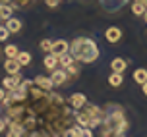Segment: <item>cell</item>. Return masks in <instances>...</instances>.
Listing matches in <instances>:
<instances>
[{"mask_svg": "<svg viewBox=\"0 0 147 137\" xmlns=\"http://www.w3.org/2000/svg\"><path fill=\"white\" fill-rule=\"evenodd\" d=\"M66 72H68V75H78V72H80V70H78V66H76V62H74V64H70L66 68Z\"/></svg>", "mask_w": 147, "mask_h": 137, "instance_id": "cell-26", "label": "cell"}, {"mask_svg": "<svg viewBox=\"0 0 147 137\" xmlns=\"http://www.w3.org/2000/svg\"><path fill=\"white\" fill-rule=\"evenodd\" d=\"M45 2H47V6H49V8H56L60 4V0H45Z\"/></svg>", "mask_w": 147, "mask_h": 137, "instance_id": "cell-27", "label": "cell"}, {"mask_svg": "<svg viewBox=\"0 0 147 137\" xmlns=\"http://www.w3.org/2000/svg\"><path fill=\"white\" fill-rule=\"evenodd\" d=\"M20 83H22V75H20V72H18V73H10L8 77L2 79V87L8 89V91H10V89H14V87H18Z\"/></svg>", "mask_w": 147, "mask_h": 137, "instance_id": "cell-6", "label": "cell"}, {"mask_svg": "<svg viewBox=\"0 0 147 137\" xmlns=\"http://www.w3.org/2000/svg\"><path fill=\"white\" fill-rule=\"evenodd\" d=\"M105 39L109 41V43H118L120 39H122V31H120V27H109L107 31H105Z\"/></svg>", "mask_w": 147, "mask_h": 137, "instance_id": "cell-8", "label": "cell"}, {"mask_svg": "<svg viewBox=\"0 0 147 137\" xmlns=\"http://www.w3.org/2000/svg\"><path fill=\"white\" fill-rule=\"evenodd\" d=\"M83 110H85L87 116H89V128L101 126V122H103V108H99V106L91 104V102H85V104H83Z\"/></svg>", "mask_w": 147, "mask_h": 137, "instance_id": "cell-4", "label": "cell"}, {"mask_svg": "<svg viewBox=\"0 0 147 137\" xmlns=\"http://www.w3.org/2000/svg\"><path fill=\"white\" fill-rule=\"evenodd\" d=\"M126 66H128V62H126V60H122V58H114V60L110 62V68H112V72H124Z\"/></svg>", "mask_w": 147, "mask_h": 137, "instance_id": "cell-19", "label": "cell"}, {"mask_svg": "<svg viewBox=\"0 0 147 137\" xmlns=\"http://www.w3.org/2000/svg\"><path fill=\"white\" fill-rule=\"evenodd\" d=\"M8 128V122H6V118H0V133Z\"/></svg>", "mask_w": 147, "mask_h": 137, "instance_id": "cell-28", "label": "cell"}, {"mask_svg": "<svg viewBox=\"0 0 147 137\" xmlns=\"http://www.w3.org/2000/svg\"><path fill=\"white\" fill-rule=\"evenodd\" d=\"M6 27L10 33H18L20 29H22V21L18 19V17H8L6 19Z\"/></svg>", "mask_w": 147, "mask_h": 137, "instance_id": "cell-15", "label": "cell"}, {"mask_svg": "<svg viewBox=\"0 0 147 137\" xmlns=\"http://www.w3.org/2000/svg\"><path fill=\"white\" fill-rule=\"evenodd\" d=\"M16 60H18V62H20L22 66H27V64L31 62V54H29V52H18Z\"/></svg>", "mask_w": 147, "mask_h": 137, "instance_id": "cell-22", "label": "cell"}, {"mask_svg": "<svg viewBox=\"0 0 147 137\" xmlns=\"http://www.w3.org/2000/svg\"><path fill=\"white\" fill-rule=\"evenodd\" d=\"M20 68H22V64H20L16 58H8L6 62H4V70H6L8 73H18Z\"/></svg>", "mask_w": 147, "mask_h": 137, "instance_id": "cell-11", "label": "cell"}, {"mask_svg": "<svg viewBox=\"0 0 147 137\" xmlns=\"http://www.w3.org/2000/svg\"><path fill=\"white\" fill-rule=\"evenodd\" d=\"M0 2H6V4H12L14 10H27L35 4L37 0H0Z\"/></svg>", "mask_w": 147, "mask_h": 137, "instance_id": "cell-9", "label": "cell"}, {"mask_svg": "<svg viewBox=\"0 0 147 137\" xmlns=\"http://www.w3.org/2000/svg\"><path fill=\"white\" fill-rule=\"evenodd\" d=\"M33 81H35V85H39L41 89H52V87H54L52 79L51 77H45V75H37Z\"/></svg>", "mask_w": 147, "mask_h": 137, "instance_id": "cell-13", "label": "cell"}, {"mask_svg": "<svg viewBox=\"0 0 147 137\" xmlns=\"http://www.w3.org/2000/svg\"><path fill=\"white\" fill-rule=\"evenodd\" d=\"M68 102H70V106H72L74 110H80V108H83V104L87 102V97L83 93H74Z\"/></svg>", "mask_w": 147, "mask_h": 137, "instance_id": "cell-7", "label": "cell"}, {"mask_svg": "<svg viewBox=\"0 0 147 137\" xmlns=\"http://www.w3.org/2000/svg\"><path fill=\"white\" fill-rule=\"evenodd\" d=\"M143 19H145V21H147V12H145V14H143Z\"/></svg>", "mask_w": 147, "mask_h": 137, "instance_id": "cell-31", "label": "cell"}, {"mask_svg": "<svg viewBox=\"0 0 147 137\" xmlns=\"http://www.w3.org/2000/svg\"><path fill=\"white\" fill-rule=\"evenodd\" d=\"M4 95H6V91H4V89L0 87V102H2V99H4Z\"/></svg>", "mask_w": 147, "mask_h": 137, "instance_id": "cell-29", "label": "cell"}, {"mask_svg": "<svg viewBox=\"0 0 147 137\" xmlns=\"http://www.w3.org/2000/svg\"><path fill=\"white\" fill-rule=\"evenodd\" d=\"M52 43H54V41H51V39L41 41V50H43V52H51L52 50Z\"/></svg>", "mask_w": 147, "mask_h": 137, "instance_id": "cell-24", "label": "cell"}, {"mask_svg": "<svg viewBox=\"0 0 147 137\" xmlns=\"http://www.w3.org/2000/svg\"><path fill=\"white\" fill-rule=\"evenodd\" d=\"M12 12H14V6H12V4L0 2V19H8V17H12Z\"/></svg>", "mask_w": 147, "mask_h": 137, "instance_id": "cell-16", "label": "cell"}, {"mask_svg": "<svg viewBox=\"0 0 147 137\" xmlns=\"http://www.w3.org/2000/svg\"><path fill=\"white\" fill-rule=\"evenodd\" d=\"M6 110V122L20 124L25 135H66L74 120V108L58 93L35 83L27 87L23 99L10 102Z\"/></svg>", "mask_w": 147, "mask_h": 137, "instance_id": "cell-1", "label": "cell"}, {"mask_svg": "<svg viewBox=\"0 0 147 137\" xmlns=\"http://www.w3.org/2000/svg\"><path fill=\"white\" fill-rule=\"evenodd\" d=\"M76 60H74V56L70 54V52H64V54H60L58 56V64L62 66V68H68L70 64H74Z\"/></svg>", "mask_w": 147, "mask_h": 137, "instance_id": "cell-21", "label": "cell"}, {"mask_svg": "<svg viewBox=\"0 0 147 137\" xmlns=\"http://www.w3.org/2000/svg\"><path fill=\"white\" fill-rule=\"evenodd\" d=\"M101 135H124L128 131V120L124 116V108L118 104H107L103 108V122H101Z\"/></svg>", "mask_w": 147, "mask_h": 137, "instance_id": "cell-2", "label": "cell"}, {"mask_svg": "<svg viewBox=\"0 0 147 137\" xmlns=\"http://www.w3.org/2000/svg\"><path fill=\"white\" fill-rule=\"evenodd\" d=\"M18 52H20V50L16 48L14 44H8L6 48H4V54H6L8 58H16V56H18Z\"/></svg>", "mask_w": 147, "mask_h": 137, "instance_id": "cell-23", "label": "cell"}, {"mask_svg": "<svg viewBox=\"0 0 147 137\" xmlns=\"http://www.w3.org/2000/svg\"><path fill=\"white\" fill-rule=\"evenodd\" d=\"M132 12H134V15H141V17H143V14L147 12V6L143 4V2H140V0H134Z\"/></svg>", "mask_w": 147, "mask_h": 137, "instance_id": "cell-18", "label": "cell"}, {"mask_svg": "<svg viewBox=\"0 0 147 137\" xmlns=\"http://www.w3.org/2000/svg\"><path fill=\"white\" fill-rule=\"evenodd\" d=\"M56 66H58V56H56L54 52H49V56H45V68L52 72Z\"/></svg>", "mask_w": 147, "mask_h": 137, "instance_id": "cell-14", "label": "cell"}, {"mask_svg": "<svg viewBox=\"0 0 147 137\" xmlns=\"http://www.w3.org/2000/svg\"><path fill=\"white\" fill-rule=\"evenodd\" d=\"M51 52H54L56 56H60V54H64V52H70V44H68V41H54Z\"/></svg>", "mask_w": 147, "mask_h": 137, "instance_id": "cell-10", "label": "cell"}, {"mask_svg": "<svg viewBox=\"0 0 147 137\" xmlns=\"http://www.w3.org/2000/svg\"><path fill=\"white\" fill-rule=\"evenodd\" d=\"M128 2V0H101V4H103L109 12H112V10H118V8H122Z\"/></svg>", "mask_w": 147, "mask_h": 137, "instance_id": "cell-12", "label": "cell"}, {"mask_svg": "<svg viewBox=\"0 0 147 137\" xmlns=\"http://www.w3.org/2000/svg\"><path fill=\"white\" fill-rule=\"evenodd\" d=\"M70 54L74 56L76 62L91 64L99 58V46L95 44V41H91L87 37H78L70 44Z\"/></svg>", "mask_w": 147, "mask_h": 137, "instance_id": "cell-3", "label": "cell"}, {"mask_svg": "<svg viewBox=\"0 0 147 137\" xmlns=\"http://www.w3.org/2000/svg\"><path fill=\"white\" fill-rule=\"evenodd\" d=\"M143 95H147V81L143 83Z\"/></svg>", "mask_w": 147, "mask_h": 137, "instance_id": "cell-30", "label": "cell"}, {"mask_svg": "<svg viewBox=\"0 0 147 137\" xmlns=\"http://www.w3.org/2000/svg\"><path fill=\"white\" fill-rule=\"evenodd\" d=\"M134 81L136 83H140V85H143L147 81V70L145 68H140V70H136L134 72Z\"/></svg>", "mask_w": 147, "mask_h": 137, "instance_id": "cell-20", "label": "cell"}, {"mask_svg": "<svg viewBox=\"0 0 147 137\" xmlns=\"http://www.w3.org/2000/svg\"><path fill=\"white\" fill-rule=\"evenodd\" d=\"M122 81H124L122 72H112L109 75V85L110 87H120V85H122Z\"/></svg>", "mask_w": 147, "mask_h": 137, "instance_id": "cell-17", "label": "cell"}, {"mask_svg": "<svg viewBox=\"0 0 147 137\" xmlns=\"http://www.w3.org/2000/svg\"><path fill=\"white\" fill-rule=\"evenodd\" d=\"M51 79H52V83H54V87L66 83V81H68L66 68H54V70H52V73H51Z\"/></svg>", "mask_w": 147, "mask_h": 137, "instance_id": "cell-5", "label": "cell"}, {"mask_svg": "<svg viewBox=\"0 0 147 137\" xmlns=\"http://www.w3.org/2000/svg\"><path fill=\"white\" fill-rule=\"evenodd\" d=\"M8 37H10V31H8L6 25H0V41H6Z\"/></svg>", "mask_w": 147, "mask_h": 137, "instance_id": "cell-25", "label": "cell"}]
</instances>
